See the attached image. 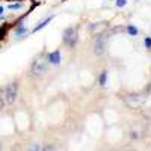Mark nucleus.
I'll return each mask as SVG.
<instances>
[{"label":"nucleus","instance_id":"f257e3e1","mask_svg":"<svg viewBox=\"0 0 151 151\" xmlns=\"http://www.w3.org/2000/svg\"><path fill=\"white\" fill-rule=\"evenodd\" d=\"M48 70V59L44 60V59H36L33 64H32V68H30V74L35 76V77H40L44 73H47Z\"/></svg>","mask_w":151,"mask_h":151},{"label":"nucleus","instance_id":"f03ea898","mask_svg":"<svg viewBox=\"0 0 151 151\" xmlns=\"http://www.w3.org/2000/svg\"><path fill=\"white\" fill-rule=\"evenodd\" d=\"M17 94H18V85L14 82L5 88V100H6V104H12L17 98Z\"/></svg>","mask_w":151,"mask_h":151},{"label":"nucleus","instance_id":"7ed1b4c3","mask_svg":"<svg viewBox=\"0 0 151 151\" xmlns=\"http://www.w3.org/2000/svg\"><path fill=\"white\" fill-rule=\"evenodd\" d=\"M76 41H77V32H76L74 27H68L64 30V42L68 47H74Z\"/></svg>","mask_w":151,"mask_h":151},{"label":"nucleus","instance_id":"20e7f679","mask_svg":"<svg viewBox=\"0 0 151 151\" xmlns=\"http://www.w3.org/2000/svg\"><path fill=\"white\" fill-rule=\"evenodd\" d=\"M106 41H107V38L103 36V35H100L97 40H95V53L97 55H103L104 53V50H106Z\"/></svg>","mask_w":151,"mask_h":151},{"label":"nucleus","instance_id":"39448f33","mask_svg":"<svg viewBox=\"0 0 151 151\" xmlns=\"http://www.w3.org/2000/svg\"><path fill=\"white\" fill-rule=\"evenodd\" d=\"M48 62L50 64H59L60 62V52H52L48 55Z\"/></svg>","mask_w":151,"mask_h":151},{"label":"nucleus","instance_id":"423d86ee","mask_svg":"<svg viewBox=\"0 0 151 151\" xmlns=\"http://www.w3.org/2000/svg\"><path fill=\"white\" fill-rule=\"evenodd\" d=\"M52 18H53V17H48V18H45L44 21H41V23H40V24H38V26L33 29V32H38L40 29H42L44 26H47V23H50V21H52Z\"/></svg>","mask_w":151,"mask_h":151},{"label":"nucleus","instance_id":"0eeeda50","mask_svg":"<svg viewBox=\"0 0 151 151\" xmlns=\"http://www.w3.org/2000/svg\"><path fill=\"white\" fill-rule=\"evenodd\" d=\"M6 104V100H5V89L3 88H0V110H2Z\"/></svg>","mask_w":151,"mask_h":151},{"label":"nucleus","instance_id":"6e6552de","mask_svg":"<svg viewBox=\"0 0 151 151\" xmlns=\"http://www.w3.org/2000/svg\"><path fill=\"white\" fill-rule=\"evenodd\" d=\"M106 80H107V73L104 71V73H101V76H100V85L104 86L106 85Z\"/></svg>","mask_w":151,"mask_h":151},{"label":"nucleus","instance_id":"1a4fd4ad","mask_svg":"<svg viewBox=\"0 0 151 151\" xmlns=\"http://www.w3.org/2000/svg\"><path fill=\"white\" fill-rule=\"evenodd\" d=\"M127 32H129L132 36H136V35H137V29H136L134 26H129V27H127Z\"/></svg>","mask_w":151,"mask_h":151},{"label":"nucleus","instance_id":"9d476101","mask_svg":"<svg viewBox=\"0 0 151 151\" xmlns=\"http://www.w3.org/2000/svg\"><path fill=\"white\" fill-rule=\"evenodd\" d=\"M125 3H127L125 0H116V6H118V8H122V6H125Z\"/></svg>","mask_w":151,"mask_h":151},{"label":"nucleus","instance_id":"9b49d317","mask_svg":"<svg viewBox=\"0 0 151 151\" xmlns=\"http://www.w3.org/2000/svg\"><path fill=\"white\" fill-rule=\"evenodd\" d=\"M145 47L151 48V38H145Z\"/></svg>","mask_w":151,"mask_h":151},{"label":"nucleus","instance_id":"f8f14e48","mask_svg":"<svg viewBox=\"0 0 151 151\" xmlns=\"http://www.w3.org/2000/svg\"><path fill=\"white\" fill-rule=\"evenodd\" d=\"M9 8H11V9H20V8H21V3H15V5H11Z\"/></svg>","mask_w":151,"mask_h":151},{"label":"nucleus","instance_id":"ddd939ff","mask_svg":"<svg viewBox=\"0 0 151 151\" xmlns=\"http://www.w3.org/2000/svg\"><path fill=\"white\" fill-rule=\"evenodd\" d=\"M24 32H26V29H24V27H23V26H21V27H18V29H17V35H21V33H24Z\"/></svg>","mask_w":151,"mask_h":151},{"label":"nucleus","instance_id":"4468645a","mask_svg":"<svg viewBox=\"0 0 151 151\" xmlns=\"http://www.w3.org/2000/svg\"><path fill=\"white\" fill-rule=\"evenodd\" d=\"M29 150H41V147H38V145H32V147H29Z\"/></svg>","mask_w":151,"mask_h":151},{"label":"nucleus","instance_id":"2eb2a0df","mask_svg":"<svg viewBox=\"0 0 151 151\" xmlns=\"http://www.w3.org/2000/svg\"><path fill=\"white\" fill-rule=\"evenodd\" d=\"M3 35H5V29H0V40L3 38Z\"/></svg>","mask_w":151,"mask_h":151},{"label":"nucleus","instance_id":"dca6fc26","mask_svg":"<svg viewBox=\"0 0 151 151\" xmlns=\"http://www.w3.org/2000/svg\"><path fill=\"white\" fill-rule=\"evenodd\" d=\"M2 14H3V8H2V6H0V15H2Z\"/></svg>","mask_w":151,"mask_h":151}]
</instances>
